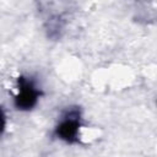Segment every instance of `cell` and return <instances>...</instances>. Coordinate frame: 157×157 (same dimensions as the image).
Returning a JSON list of instances; mask_svg holds the SVG:
<instances>
[{"label": "cell", "instance_id": "obj_2", "mask_svg": "<svg viewBox=\"0 0 157 157\" xmlns=\"http://www.w3.org/2000/svg\"><path fill=\"white\" fill-rule=\"evenodd\" d=\"M39 91L28 78H20V88L18 93L15 98V104L18 109H31L36 105L38 101Z\"/></svg>", "mask_w": 157, "mask_h": 157}, {"label": "cell", "instance_id": "obj_1", "mask_svg": "<svg viewBox=\"0 0 157 157\" xmlns=\"http://www.w3.org/2000/svg\"><path fill=\"white\" fill-rule=\"evenodd\" d=\"M78 129H80V115L77 110H72L60 121V124L55 130V134L59 139L72 144L77 141Z\"/></svg>", "mask_w": 157, "mask_h": 157}]
</instances>
